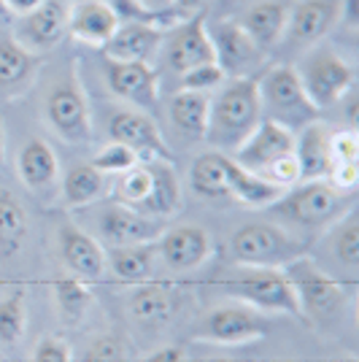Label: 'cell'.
<instances>
[{
	"mask_svg": "<svg viewBox=\"0 0 359 362\" xmlns=\"http://www.w3.org/2000/svg\"><path fill=\"white\" fill-rule=\"evenodd\" d=\"M52 295H54V305H57V314L65 325H76L87 317L92 305V287L90 281L78 279L73 273H65V276H57L52 281Z\"/></svg>",
	"mask_w": 359,
	"mask_h": 362,
	"instance_id": "obj_34",
	"label": "cell"
},
{
	"mask_svg": "<svg viewBox=\"0 0 359 362\" xmlns=\"http://www.w3.org/2000/svg\"><path fill=\"white\" fill-rule=\"evenodd\" d=\"M167 227V219L146 216L135 211L130 206H122L117 200L105 203L98 214V233L105 246H130V243H154L163 230Z\"/></svg>",
	"mask_w": 359,
	"mask_h": 362,
	"instance_id": "obj_15",
	"label": "cell"
},
{
	"mask_svg": "<svg viewBox=\"0 0 359 362\" xmlns=\"http://www.w3.org/2000/svg\"><path fill=\"white\" fill-rule=\"evenodd\" d=\"M332 252L343 262L346 268L359 265V216L357 211H348L332 225Z\"/></svg>",
	"mask_w": 359,
	"mask_h": 362,
	"instance_id": "obj_36",
	"label": "cell"
},
{
	"mask_svg": "<svg viewBox=\"0 0 359 362\" xmlns=\"http://www.w3.org/2000/svg\"><path fill=\"white\" fill-rule=\"evenodd\" d=\"M143 362H187V354L179 346H165V349H157L154 354H149Z\"/></svg>",
	"mask_w": 359,
	"mask_h": 362,
	"instance_id": "obj_44",
	"label": "cell"
},
{
	"mask_svg": "<svg viewBox=\"0 0 359 362\" xmlns=\"http://www.w3.org/2000/svg\"><path fill=\"white\" fill-rule=\"evenodd\" d=\"M6 19H11V14L6 8V0H0V22H6Z\"/></svg>",
	"mask_w": 359,
	"mask_h": 362,
	"instance_id": "obj_49",
	"label": "cell"
},
{
	"mask_svg": "<svg viewBox=\"0 0 359 362\" xmlns=\"http://www.w3.org/2000/svg\"><path fill=\"white\" fill-rule=\"evenodd\" d=\"M173 6L187 16L197 14V11H206V0H173Z\"/></svg>",
	"mask_w": 359,
	"mask_h": 362,
	"instance_id": "obj_46",
	"label": "cell"
},
{
	"mask_svg": "<svg viewBox=\"0 0 359 362\" xmlns=\"http://www.w3.org/2000/svg\"><path fill=\"white\" fill-rule=\"evenodd\" d=\"M262 122V106L257 78H227L219 90L208 98V130L206 141L216 151L238 149L246 138L254 133V127Z\"/></svg>",
	"mask_w": 359,
	"mask_h": 362,
	"instance_id": "obj_1",
	"label": "cell"
},
{
	"mask_svg": "<svg viewBox=\"0 0 359 362\" xmlns=\"http://www.w3.org/2000/svg\"><path fill=\"white\" fill-rule=\"evenodd\" d=\"M28 233H30L28 209L11 189L0 187V262L22 252Z\"/></svg>",
	"mask_w": 359,
	"mask_h": 362,
	"instance_id": "obj_32",
	"label": "cell"
},
{
	"mask_svg": "<svg viewBox=\"0 0 359 362\" xmlns=\"http://www.w3.org/2000/svg\"><path fill=\"white\" fill-rule=\"evenodd\" d=\"M225 81H227L225 71L216 62H206V65H197V68L179 76V90L206 92V95H211L213 90H219Z\"/></svg>",
	"mask_w": 359,
	"mask_h": 362,
	"instance_id": "obj_38",
	"label": "cell"
},
{
	"mask_svg": "<svg viewBox=\"0 0 359 362\" xmlns=\"http://www.w3.org/2000/svg\"><path fill=\"white\" fill-rule=\"evenodd\" d=\"M71 3H87V0H71Z\"/></svg>",
	"mask_w": 359,
	"mask_h": 362,
	"instance_id": "obj_52",
	"label": "cell"
},
{
	"mask_svg": "<svg viewBox=\"0 0 359 362\" xmlns=\"http://www.w3.org/2000/svg\"><path fill=\"white\" fill-rule=\"evenodd\" d=\"M270 209L286 216L292 225L302 227L308 233H319L332 227L351 209V195L338 192L324 179L300 181L292 189H286Z\"/></svg>",
	"mask_w": 359,
	"mask_h": 362,
	"instance_id": "obj_5",
	"label": "cell"
},
{
	"mask_svg": "<svg viewBox=\"0 0 359 362\" xmlns=\"http://www.w3.org/2000/svg\"><path fill=\"white\" fill-rule=\"evenodd\" d=\"M302 90L319 111L338 106L354 90V68L327 46H311L295 65Z\"/></svg>",
	"mask_w": 359,
	"mask_h": 362,
	"instance_id": "obj_8",
	"label": "cell"
},
{
	"mask_svg": "<svg viewBox=\"0 0 359 362\" xmlns=\"http://www.w3.org/2000/svg\"><path fill=\"white\" fill-rule=\"evenodd\" d=\"M329 154H332V163H357L359 138L354 127H341L329 133Z\"/></svg>",
	"mask_w": 359,
	"mask_h": 362,
	"instance_id": "obj_40",
	"label": "cell"
},
{
	"mask_svg": "<svg viewBox=\"0 0 359 362\" xmlns=\"http://www.w3.org/2000/svg\"><path fill=\"white\" fill-rule=\"evenodd\" d=\"M6 160V124L0 119V163Z\"/></svg>",
	"mask_w": 359,
	"mask_h": 362,
	"instance_id": "obj_48",
	"label": "cell"
},
{
	"mask_svg": "<svg viewBox=\"0 0 359 362\" xmlns=\"http://www.w3.org/2000/svg\"><path fill=\"white\" fill-rule=\"evenodd\" d=\"M257 92H259L262 119L278 122L292 133L319 119V108L302 90L295 65H268L257 76Z\"/></svg>",
	"mask_w": 359,
	"mask_h": 362,
	"instance_id": "obj_4",
	"label": "cell"
},
{
	"mask_svg": "<svg viewBox=\"0 0 359 362\" xmlns=\"http://www.w3.org/2000/svg\"><path fill=\"white\" fill-rule=\"evenodd\" d=\"M28 332L25 289H11L0 298V346H16Z\"/></svg>",
	"mask_w": 359,
	"mask_h": 362,
	"instance_id": "obj_35",
	"label": "cell"
},
{
	"mask_svg": "<svg viewBox=\"0 0 359 362\" xmlns=\"http://www.w3.org/2000/svg\"><path fill=\"white\" fill-rule=\"evenodd\" d=\"M41 65H44V57L38 52L22 46L11 33L0 30V98L3 100H14L30 92Z\"/></svg>",
	"mask_w": 359,
	"mask_h": 362,
	"instance_id": "obj_20",
	"label": "cell"
},
{
	"mask_svg": "<svg viewBox=\"0 0 359 362\" xmlns=\"http://www.w3.org/2000/svg\"><path fill=\"white\" fill-rule=\"evenodd\" d=\"M341 362H359L357 357H346V360H341Z\"/></svg>",
	"mask_w": 359,
	"mask_h": 362,
	"instance_id": "obj_51",
	"label": "cell"
},
{
	"mask_svg": "<svg viewBox=\"0 0 359 362\" xmlns=\"http://www.w3.org/2000/svg\"><path fill=\"white\" fill-rule=\"evenodd\" d=\"M108 138L133 151L141 163H170L173 149L165 141L160 124L141 108H117L108 117Z\"/></svg>",
	"mask_w": 359,
	"mask_h": 362,
	"instance_id": "obj_11",
	"label": "cell"
},
{
	"mask_svg": "<svg viewBox=\"0 0 359 362\" xmlns=\"http://www.w3.org/2000/svg\"><path fill=\"white\" fill-rule=\"evenodd\" d=\"M90 163L98 168L103 176H122L124 170H130L133 165H138L141 160H138L127 146H122L117 141H108L103 149L92 157Z\"/></svg>",
	"mask_w": 359,
	"mask_h": 362,
	"instance_id": "obj_37",
	"label": "cell"
},
{
	"mask_svg": "<svg viewBox=\"0 0 359 362\" xmlns=\"http://www.w3.org/2000/svg\"><path fill=\"white\" fill-rule=\"evenodd\" d=\"M324 181L332 184L338 192L354 195V189H357V184H359V165L357 163H332Z\"/></svg>",
	"mask_w": 359,
	"mask_h": 362,
	"instance_id": "obj_42",
	"label": "cell"
},
{
	"mask_svg": "<svg viewBox=\"0 0 359 362\" xmlns=\"http://www.w3.org/2000/svg\"><path fill=\"white\" fill-rule=\"evenodd\" d=\"M33 362H73V351L57 335H44L33 351Z\"/></svg>",
	"mask_w": 359,
	"mask_h": 362,
	"instance_id": "obj_41",
	"label": "cell"
},
{
	"mask_svg": "<svg viewBox=\"0 0 359 362\" xmlns=\"http://www.w3.org/2000/svg\"><path fill=\"white\" fill-rule=\"evenodd\" d=\"M119 16L111 8L108 0H87L73 3L68 16V35H73L78 44L103 49L105 41L119 28Z\"/></svg>",
	"mask_w": 359,
	"mask_h": 362,
	"instance_id": "obj_24",
	"label": "cell"
},
{
	"mask_svg": "<svg viewBox=\"0 0 359 362\" xmlns=\"http://www.w3.org/2000/svg\"><path fill=\"white\" fill-rule=\"evenodd\" d=\"M211 44H213V60L225 71L227 78H246V76L262 74L268 54L249 38V33L238 25V19H222L208 25Z\"/></svg>",
	"mask_w": 359,
	"mask_h": 362,
	"instance_id": "obj_12",
	"label": "cell"
},
{
	"mask_svg": "<svg viewBox=\"0 0 359 362\" xmlns=\"http://www.w3.org/2000/svg\"><path fill=\"white\" fill-rule=\"evenodd\" d=\"M341 16V0H298L289 6L284 38L278 46L286 49H311L319 46Z\"/></svg>",
	"mask_w": 359,
	"mask_h": 362,
	"instance_id": "obj_16",
	"label": "cell"
},
{
	"mask_svg": "<svg viewBox=\"0 0 359 362\" xmlns=\"http://www.w3.org/2000/svg\"><path fill=\"white\" fill-rule=\"evenodd\" d=\"M16 176L38 195H52L60 187V160L46 138H28L16 151Z\"/></svg>",
	"mask_w": 359,
	"mask_h": 362,
	"instance_id": "obj_22",
	"label": "cell"
},
{
	"mask_svg": "<svg viewBox=\"0 0 359 362\" xmlns=\"http://www.w3.org/2000/svg\"><path fill=\"white\" fill-rule=\"evenodd\" d=\"M165 65L176 76L192 71L197 65H206L213 60V44L208 35L206 11L187 16L181 25L165 33Z\"/></svg>",
	"mask_w": 359,
	"mask_h": 362,
	"instance_id": "obj_14",
	"label": "cell"
},
{
	"mask_svg": "<svg viewBox=\"0 0 359 362\" xmlns=\"http://www.w3.org/2000/svg\"><path fill=\"white\" fill-rule=\"evenodd\" d=\"M281 195H284V189L259 179L257 173L246 170L230 157V163H227V200L240 203L246 209H270Z\"/></svg>",
	"mask_w": 359,
	"mask_h": 362,
	"instance_id": "obj_28",
	"label": "cell"
},
{
	"mask_svg": "<svg viewBox=\"0 0 359 362\" xmlns=\"http://www.w3.org/2000/svg\"><path fill=\"white\" fill-rule=\"evenodd\" d=\"M284 271L292 281V289H295V298H298V305L305 322H324V319L338 317L343 311V284L335 276H329L324 268H319L308 255L286 262Z\"/></svg>",
	"mask_w": 359,
	"mask_h": 362,
	"instance_id": "obj_7",
	"label": "cell"
},
{
	"mask_svg": "<svg viewBox=\"0 0 359 362\" xmlns=\"http://www.w3.org/2000/svg\"><path fill=\"white\" fill-rule=\"evenodd\" d=\"M141 6H146L151 11H165V8H170L173 6V0H138Z\"/></svg>",
	"mask_w": 359,
	"mask_h": 362,
	"instance_id": "obj_47",
	"label": "cell"
},
{
	"mask_svg": "<svg viewBox=\"0 0 359 362\" xmlns=\"http://www.w3.org/2000/svg\"><path fill=\"white\" fill-rule=\"evenodd\" d=\"M114 200L146 216L170 219L181 209V184L170 163H138L117 176Z\"/></svg>",
	"mask_w": 359,
	"mask_h": 362,
	"instance_id": "obj_2",
	"label": "cell"
},
{
	"mask_svg": "<svg viewBox=\"0 0 359 362\" xmlns=\"http://www.w3.org/2000/svg\"><path fill=\"white\" fill-rule=\"evenodd\" d=\"M329 133L332 130L319 119L295 133V160L300 168V181H316L327 176L329 165H332Z\"/></svg>",
	"mask_w": 359,
	"mask_h": 362,
	"instance_id": "obj_27",
	"label": "cell"
},
{
	"mask_svg": "<svg viewBox=\"0 0 359 362\" xmlns=\"http://www.w3.org/2000/svg\"><path fill=\"white\" fill-rule=\"evenodd\" d=\"M105 265L124 284H141L154 276L157 246L154 243H130V246H108Z\"/></svg>",
	"mask_w": 359,
	"mask_h": 362,
	"instance_id": "obj_29",
	"label": "cell"
},
{
	"mask_svg": "<svg viewBox=\"0 0 359 362\" xmlns=\"http://www.w3.org/2000/svg\"><path fill=\"white\" fill-rule=\"evenodd\" d=\"M154 246L165 265L176 273L195 271L213 255V238L200 225H167L163 235L154 241Z\"/></svg>",
	"mask_w": 359,
	"mask_h": 362,
	"instance_id": "obj_17",
	"label": "cell"
},
{
	"mask_svg": "<svg viewBox=\"0 0 359 362\" xmlns=\"http://www.w3.org/2000/svg\"><path fill=\"white\" fill-rule=\"evenodd\" d=\"M163 28L157 25H141V22H122L117 33L105 41L103 57L124 62H151L165 41Z\"/></svg>",
	"mask_w": 359,
	"mask_h": 362,
	"instance_id": "obj_23",
	"label": "cell"
},
{
	"mask_svg": "<svg viewBox=\"0 0 359 362\" xmlns=\"http://www.w3.org/2000/svg\"><path fill=\"white\" fill-rule=\"evenodd\" d=\"M216 284L233 300L246 303L262 314L268 311V314H289V317L302 319L295 289H292V281H289L284 268L238 265L235 271L222 276Z\"/></svg>",
	"mask_w": 359,
	"mask_h": 362,
	"instance_id": "obj_3",
	"label": "cell"
},
{
	"mask_svg": "<svg viewBox=\"0 0 359 362\" xmlns=\"http://www.w3.org/2000/svg\"><path fill=\"white\" fill-rule=\"evenodd\" d=\"M127 311L138 325L160 327L176 311V289L167 281L146 279V281L135 284L133 292L127 295Z\"/></svg>",
	"mask_w": 359,
	"mask_h": 362,
	"instance_id": "obj_25",
	"label": "cell"
},
{
	"mask_svg": "<svg viewBox=\"0 0 359 362\" xmlns=\"http://www.w3.org/2000/svg\"><path fill=\"white\" fill-rule=\"evenodd\" d=\"M227 163L230 154L211 149L200 154L189 168V187L192 192L206 200H227Z\"/></svg>",
	"mask_w": 359,
	"mask_h": 362,
	"instance_id": "obj_33",
	"label": "cell"
},
{
	"mask_svg": "<svg viewBox=\"0 0 359 362\" xmlns=\"http://www.w3.org/2000/svg\"><path fill=\"white\" fill-rule=\"evenodd\" d=\"M268 332L270 322L262 311H257L246 303H225L197 322V330L192 332V338L203 341V344L238 346V344L259 341Z\"/></svg>",
	"mask_w": 359,
	"mask_h": 362,
	"instance_id": "obj_10",
	"label": "cell"
},
{
	"mask_svg": "<svg viewBox=\"0 0 359 362\" xmlns=\"http://www.w3.org/2000/svg\"><path fill=\"white\" fill-rule=\"evenodd\" d=\"M208 362H243V360H230V357H216V360H208Z\"/></svg>",
	"mask_w": 359,
	"mask_h": 362,
	"instance_id": "obj_50",
	"label": "cell"
},
{
	"mask_svg": "<svg viewBox=\"0 0 359 362\" xmlns=\"http://www.w3.org/2000/svg\"><path fill=\"white\" fill-rule=\"evenodd\" d=\"M44 117L65 144H90L95 136L90 100L73 74L54 81L52 90L46 92Z\"/></svg>",
	"mask_w": 359,
	"mask_h": 362,
	"instance_id": "obj_9",
	"label": "cell"
},
{
	"mask_svg": "<svg viewBox=\"0 0 359 362\" xmlns=\"http://www.w3.org/2000/svg\"><path fill=\"white\" fill-rule=\"evenodd\" d=\"M60 197L68 209H87L98 203L105 189V176L92 163H76L60 173Z\"/></svg>",
	"mask_w": 359,
	"mask_h": 362,
	"instance_id": "obj_31",
	"label": "cell"
},
{
	"mask_svg": "<svg viewBox=\"0 0 359 362\" xmlns=\"http://www.w3.org/2000/svg\"><path fill=\"white\" fill-rule=\"evenodd\" d=\"M230 255L238 265H270L284 268L286 262L308 255V243L295 233L273 222H249L230 235Z\"/></svg>",
	"mask_w": 359,
	"mask_h": 362,
	"instance_id": "obj_6",
	"label": "cell"
},
{
	"mask_svg": "<svg viewBox=\"0 0 359 362\" xmlns=\"http://www.w3.org/2000/svg\"><path fill=\"white\" fill-rule=\"evenodd\" d=\"M105 87L114 98L124 100L130 108L151 114L160 103V74L151 62H124L103 57Z\"/></svg>",
	"mask_w": 359,
	"mask_h": 362,
	"instance_id": "obj_13",
	"label": "cell"
},
{
	"mask_svg": "<svg viewBox=\"0 0 359 362\" xmlns=\"http://www.w3.org/2000/svg\"><path fill=\"white\" fill-rule=\"evenodd\" d=\"M292 151H295V133L284 124H278V122L262 119L254 127V133L246 138L230 157L246 170L259 173L270 163H276L278 157H286Z\"/></svg>",
	"mask_w": 359,
	"mask_h": 362,
	"instance_id": "obj_21",
	"label": "cell"
},
{
	"mask_svg": "<svg viewBox=\"0 0 359 362\" xmlns=\"http://www.w3.org/2000/svg\"><path fill=\"white\" fill-rule=\"evenodd\" d=\"M208 98L206 92L176 90L167 100V114L173 127L189 141H206L208 130Z\"/></svg>",
	"mask_w": 359,
	"mask_h": 362,
	"instance_id": "obj_30",
	"label": "cell"
},
{
	"mask_svg": "<svg viewBox=\"0 0 359 362\" xmlns=\"http://www.w3.org/2000/svg\"><path fill=\"white\" fill-rule=\"evenodd\" d=\"M41 3H44V0H6V8H8L11 16H25V14H30V11H35Z\"/></svg>",
	"mask_w": 359,
	"mask_h": 362,
	"instance_id": "obj_45",
	"label": "cell"
},
{
	"mask_svg": "<svg viewBox=\"0 0 359 362\" xmlns=\"http://www.w3.org/2000/svg\"><path fill=\"white\" fill-rule=\"evenodd\" d=\"M68 16L71 0H44L35 11L16 16V30L11 35L22 46L41 54L62 44V38L68 35Z\"/></svg>",
	"mask_w": 359,
	"mask_h": 362,
	"instance_id": "obj_18",
	"label": "cell"
},
{
	"mask_svg": "<svg viewBox=\"0 0 359 362\" xmlns=\"http://www.w3.org/2000/svg\"><path fill=\"white\" fill-rule=\"evenodd\" d=\"M338 25H346L348 30H357L359 0H341V16H338Z\"/></svg>",
	"mask_w": 359,
	"mask_h": 362,
	"instance_id": "obj_43",
	"label": "cell"
},
{
	"mask_svg": "<svg viewBox=\"0 0 359 362\" xmlns=\"http://www.w3.org/2000/svg\"><path fill=\"white\" fill-rule=\"evenodd\" d=\"M81 362H130V351L119 335L108 332V335H100L92 341Z\"/></svg>",
	"mask_w": 359,
	"mask_h": 362,
	"instance_id": "obj_39",
	"label": "cell"
},
{
	"mask_svg": "<svg viewBox=\"0 0 359 362\" xmlns=\"http://www.w3.org/2000/svg\"><path fill=\"white\" fill-rule=\"evenodd\" d=\"M286 16H289V3L284 0H262L252 8H246L238 25L249 33V38L254 41L265 54L276 52L281 38H284Z\"/></svg>",
	"mask_w": 359,
	"mask_h": 362,
	"instance_id": "obj_26",
	"label": "cell"
},
{
	"mask_svg": "<svg viewBox=\"0 0 359 362\" xmlns=\"http://www.w3.org/2000/svg\"><path fill=\"white\" fill-rule=\"evenodd\" d=\"M57 249H60V259L65 262L68 273H73L84 281H98L108 271L103 243L71 219L62 222L57 230Z\"/></svg>",
	"mask_w": 359,
	"mask_h": 362,
	"instance_id": "obj_19",
	"label": "cell"
}]
</instances>
